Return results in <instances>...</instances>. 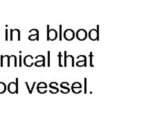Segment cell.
I'll use <instances>...</instances> for the list:
<instances>
[{"label": "cell", "mask_w": 166, "mask_h": 124, "mask_svg": "<svg viewBox=\"0 0 166 124\" xmlns=\"http://www.w3.org/2000/svg\"><path fill=\"white\" fill-rule=\"evenodd\" d=\"M87 36L92 41H98L99 40V25H97V30L92 29L87 33Z\"/></svg>", "instance_id": "1"}, {"label": "cell", "mask_w": 166, "mask_h": 124, "mask_svg": "<svg viewBox=\"0 0 166 124\" xmlns=\"http://www.w3.org/2000/svg\"><path fill=\"white\" fill-rule=\"evenodd\" d=\"M57 38V31L55 29H49V25H47V41H55Z\"/></svg>", "instance_id": "2"}, {"label": "cell", "mask_w": 166, "mask_h": 124, "mask_svg": "<svg viewBox=\"0 0 166 124\" xmlns=\"http://www.w3.org/2000/svg\"><path fill=\"white\" fill-rule=\"evenodd\" d=\"M64 66H74V57L72 55L67 56V51H65V65Z\"/></svg>", "instance_id": "3"}, {"label": "cell", "mask_w": 166, "mask_h": 124, "mask_svg": "<svg viewBox=\"0 0 166 124\" xmlns=\"http://www.w3.org/2000/svg\"><path fill=\"white\" fill-rule=\"evenodd\" d=\"M76 37L79 41H85L87 39V32L85 29H79L76 32Z\"/></svg>", "instance_id": "4"}, {"label": "cell", "mask_w": 166, "mask_h": 124, "mask_svg": "<svg viewBox=\"0 0 166 124\" xmlns=\"http://www.w3.org/2000/svg\"><path fill=\"white\" fill-rule=\"evenodd\" d=\"M75 36H76V34H75V32L72 29H67L64 32V37L67 41H72L74 39Z\"/></svg>", "instance_id": "5"}, {"label": "cell", "mask_w": 166, "mask_h": 124, "mask_svg": "<svg viewBox=\"0 0 166 124\" xmlns=\"http://www.w3.org/2000/svg\"><path fill=\"white\" fill-rule=\"evenodd\" d=\"M82 84L80 82L76 81L74 82L72 84V90L74 94H80V92H82Z\"/></svg>", "instance_id": "6"}, {"label": "cell", "mask_w": 166, "mask_h": 124, "mask_svg": "<svg viewBox=\"0 0 166 124\" xmlns=\"http://www.w3.org/2000/svg\"><path fill=\"white\" fill-rule=\"evenodd\" d=\"M37 91L40 94H45L47 92V84L45 82H40L37 85Z\"/></svg>", "instance_id": "7"}, {"label": "cell", "mask_w": 166, "mask_h": 124, "mask_svg": "<svg viewBox=\"0 0 166 124\" xmlns=\"http://www.w3.org/2000/svg\"><path fill=\"white\" fill-rule=\"evenodd\" d=\"M78 59H80L79 61L76 62V65L78 67H83L87 66V57L85 55H79L77 57Z\"/></svg>", "instance_id": "8"}, {"label": "cell", "mask_w": 166, "mask_h": 124, "mask_svg": "<svg viewBox=\"0 0 166 124\" xmlns=\"http://www.w3.org/2000/svg\"><path fill=\"white\" fill-rule=\"evenodd\" d=\"M7 90H8L9 93H10V94H15V93L18 94V90L17 88V86H16L15 82L12 81L10 82V83H9L8 85H7Z\"/></svg>", "instance_id": "9"}, {"label": "cell", "mask_w": 166, "mask_h": 124, "mask_svg": "<svg viewBox=\"0 0 166 124\" xmlns=\"http://www.w3.org/2000/svg\"><path fill=\"white\" fill-rule=\"evenodd\" d=\"M35 61L33 57L31 55H26L24 58V64L26 67H31L34 64Z\"/></svg>", "instance_id": "10"}, {"label": "cell", "mask_w": 166, "mask_h": 124, "mask_svg": "<svg viewBox=\"0 0 166 124\" xmlns=\"http://www.w3.org/2000/svg\"><path fill=\"white\" fill-rule=\"evenodd\" d=\"M14 37L20 41V31L19 29H10V41H13Z\"/></svg>", "instance_id": "11"}, {"label": "cell", "mask_w": 166, "mask_h": 124, "mask_svg": "<svg viewBox=\"0 0 166 124\" xmlns=\"http://www.w3.org/2000/svg\"><path fill=\"white\" fill-rule=\"evenodd\" d=\"M9 58L10 56L8 55H1V63H0V66L3 67V65H6L8 67H10V64H9Z\"/></svg>", "instance_id": "12"}, {"label": "cell", "mask_w": 166, "mask_h": 124, "mask_svg": "<svg viewBox=\"0 0 166 124\" xmlns=\"http://www.w3.org/2000/svg\"><path fill=\"white\" fill-rule=\"evenodd\" d=\"M35 33L28 36V39L30 41H39V30L38 29H34Z\"/></svg>", "instance_id": "13"}, {"label": "cell", "mask_w": 166, "mask_h": 124, "mask_svg": "<svg viewBox=\"0 0 166 124\" xmlns=\"http://www.w3.org/2000/svg\"><path fill=\"white\" fill-rule=\"evenodd\" d=\"M57 86V85H56ZM53 85V81L51 82L50 84H49V87H50V90H49V92H50L51 94H57V93L59 92L60 90L58 88V87H56Z\"/></svg>", "instance_id": "14"}, {"label": "cell", "mask_w": 166, "mask_h": 124, "mask_svg": "<svg viewBox=\"0 0 166 124\" xmlns=\"http://www.w3.org/2000/svg\"><path fill=\"white\" fill-rule=\"evenodd\" d=\"M9 64H10V65L17 67V56L15 55L10 56V58H9Z\"/></svg>", "instance_id": "15"}, {"label": "cell", "mask_w": 166, "mask_h": 124, "mask_svg": "<svg viewBox=\"0 0 166 124\" xmlns=\"http://www.w3.org/2000/svg\"><path fill=\"white\" fill-rule=\"evenodd\" d=\"M60 87H61L60 91H61V92L63 93V94H68V93L70 92V89H69L68 87L65 86V85H64V81L61 83V84H60Z\"/></svg>", "instance_id": "16"}, {"label": "cell", "mask_w": 166, "mask_h": 124, "mask_svg": "<svg viewBox=\"0 0 166 124\" xmlns=\"http://www.w3.org/2000/svg\"><path fill=\"white\" fill-rule=\"evenodd\" d=\"M34 65L36 67H44L45 66V58L42 60H37L35 61Z\"/></svg>", "instance_id": "17"}, {"label": "cell", "mask_w": 166, "mask_h": 124, "mask_svg": "<svg viewBox=\"0 0 166 124\" xmlns=\"http://www.w3.org/2000/svg\"><path fill=\"white\" fill-rule=\"evenodd\" d=\"M7 90V85L2 81H0V94H3Z\"/></svg>", "instance_id": "18"}, {"label": "cell", "mask_w": 166, "mask_h": 124, "mask_svg": "<svg viewBox=\"0 0 166 124\" xmlns=\"http://www.w3.org/2000/svg\"><path fill=\"white\" fill-rule=\"evenodd\" d=\"M35 83H36V82H35V81H34V82H33V83L32 87H31H31H29V85H28V82H27V81H25V84L26 85V87H27V89H28V92L30 93V94H32V93H33V89H34V87H35Z\"/></svg>", "instance_id": "19"}, {"label": "cell", "mask_w": 166, "mask_h": 124, "mask_svg": "<svg viewBox=\"0 0 166 124\" xmlns=\"http://www.w3.org/2000/svg\"><path fill=\"white\" fill-rule=\"evenodd\" d=\"M93 56H94V55H93V52H91L90 54H89V58H90V66L91 67H94V65H93V62H92Z\"/></svg>", "instance_id": "20"}, {"label": "cell", "mask_w": 166, "mask_h": 124, "mask_svg": "<svg viewBox=\"0 0 166 124\" xmlns=\"http://www.w3.org/2000/svg\"><path fill=\"white\" fill-rule=\"evenodd\" d=\"M58 58H59V66L63 67V65H62V53H61V52H59V54H58Z\"/></svg>", "instance_id": "21"}, {"label": "cell", "mask_w": 166, "mask_h": 124, "mask_svg": "<svg viewBox=\"0 0 166 124\" xmlns=\"http://www.w3.org/2000/svg\"><path fill=\"white\" fill-rule=\"evenodd\" d=\"M84 93L87 94V79L85 78V89H84Z\"/></svg>", "instance_id": "22"}, {"label": "cell", "mask_w": 166, "mask_h": 124, "mask_svg": "<svg viewBox=\"0 0 166 124\" xmlns=\"http://www.w3.org/2000/svg\"><path fill=\"white\" fill-rule=\"evenodd\" d=\"M48 66L50 67V51H48Z\"/></svg>", "instance_id": "23"}, {"label": "cell", "mask_w": 166, "mask_h": 124, "mask_svg": "<svg viewBox=\"0 0 166 124\" xmlns=\"http://www.w3.org/2000/svg\"><path fill=\"white\" fill-rule=\"evenodd\" d=\"M60 40H62V25H60Z\"/></svg>", "instance_id": "24"}, {"label": "cell", "mask_w": 166, "mask_h": 124, "mask_svg": "<svg viewBox=\"0 0 166 124\" xmlns=\"http://www.w3.org/2000/svg\"><path fill=\"white\" fill-rule=\"evenodd\" d=\"M19 67H22V55H19Z\"/></svg>", "instance_id": "25"}, {"label": "cell", "mask_w": 166, "mask_h": 124, "mask_svg": "<svg viewBox=\"0 0 166 124\" xmlns=\"http://www.w3.org/2000/svg\"><path fill=\"white\" fill-rule=\"evenodd\" d=\"M6 40H8V29H6Z\"/></svg>", "instance_id": "26"}]
</instances>
